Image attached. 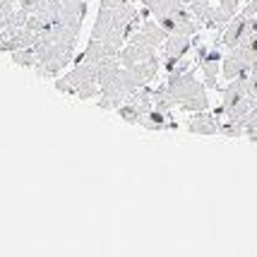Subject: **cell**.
<instances>
[{
  "label": "cell",
  "mask_w": 257,
  "mask_h": 257,
  "mask_svg": "<svg viewBox=\"0 0 257 257\" xmlns=\"http://www.w3.org/2000/svg\"><path fill=\"white\" fill-rule=\"evenodd\" d=\"M77 44L72 41H36L34 53H36V75L39 77H56L63 67L70 65V60L75 56Z\"/></svg>",
  "instance_id": "6da1fadb"
},
{
  "label": "cell",
  "mask_w": 257,
  "mask_h": 257,
  "mask_svg": "<svg viewBox=\"0 0 257 257\" xmlns=\"http://www.w3.org/2000/svg\"><path fill=\"white\" fill-rule=\"evenodd\" d=\"M140 87H142V82L135 77L133 70L123 67V70H120V72H118L108 84H103V87H101L99 106L103 108V111H113V108H118L123 101H127V96H130L135 89H140Z\"/></svg>",
  "instance_id": "7a4b0ae2"
},
{
  "label": "cell",
  "mask_w": 257,
  "mask_h": 257,
  "mask_svg": "<svg viewBox=\"0 0 257 257\" xmlns=\"http://www.w3.org/2000/svg\"><path fill=\"white\" fill-rule=\"evenodd\" d=\"M168 91H171V96L176 101V106H180L183 101L192 99V96H197L204 91V84L197 82L195 77V67H190L188 72H183V75H173V77H168L166 82Z\"/></svg>",
  "instance_id": "3957f363"
},
{
  "label": "cell",
  "mask_w": 257,
  "mask_h": 257,
  "mask_svg": "<svg viewBox=\"0 0 257 257\" xmlns=\"http://www.w3.org/2000/svg\"><path fill=\"white\" fill-rule=\"evenodd\" d=\"M87 79H96V63L82 60V63H75V67L67 72L65 77L56 79V89L60 94H75V89Z\"/></svg>",
  "instance_id": "277c9868"
},
{
  "label": "cell",
  "mask_w": 257,
  "mask_h": 257,
  "mask_svg": "<svg viewBox=\"0 0 257 257\" xmlns=\"http://www.w3.org/2000/svg\"><path fill=\"white\" fill-rule=\"evenodd\" d=\"M39 39V34L27 29V27H8L0 32V51L3 53H12L17 48H32Z\"/></svg>",
  "instance_id": "5b68a950"
},
{
  "label": "cell",
  "mask_w": 257,
  "mask_h": 257,
  "mask_svg": "<svg viewBox=\"0 0 257 257\" xmlns=\"http://www.w3.org/2000/svg\"><path fill=\"white\" fill-rule=\"evenodd\" d=\"M245 94H250V82H247V75L231 79V84L221 89L224 101H221V106H216V108H214V115H216V118H219V115H226V113L231 111V108H233L235 103L243 99Z\"/></svg>",
  "instance_id": "8992f818"
},
{
  "label": "cell",
  "mask_w": 257,
  "mask_h": 257,
  "mask_svg": "<svg viewBox=\"0 0 257 257\" xmlns=\"http://www.w3.org/2000/svg\"><path fill=\"white\" fill-rule=\"evenodd\" d=\"M168 34L161 29V24L157 22V20H149V17H145V22H142V27L137 29V32L127 39V41H133V44H145V46H154V48H161V44L166 41Z\"/></svg>",
  "instance_id": "52a82bcc"
},
{
  "label": "cell",
  "mask_w": 257,
  "mask_h": 257,
  "mask_svg": "<svg viewBox=\"0 0 257 257\" xmlns=\"http://www.w3.org/2000/svg\"><path fill=\"white\" fill-rule=\"evenodd\" d=\"M60 22L67 24L70 29L79 32L82 29V20L87 15V0H60Z\"/></svg>",
  "instance_id": "ba28073f"
},
{
  "label": "cell",
  "mask_w": 257,
  "mask_h": 257,
  "mask_svg": "<svg viewBox=\"0 0 257 257\" xmlns=\"http://www.w3.org/2000/svg\"><path fill=\"white\" fill-rule=\"evenodd\" d=\"M221 51H219V46H214L209 48V53L204 56V60L200 63L202 67V75H204V87H209V89H219V65H221Z\"/></svg>",
  "instance_id": "9c48e42d"
},
{
  "label": "cell",
  "mask_w": 257,
  "mask_h": 257,
  "mask_svg": "<svg viewBox=\"0 0 257 257\" xmlns=\"http://www.w3.org/2000/svg\"><path fill=\"white\" fill-rule=\"evenodd\" d=\"M188 130L192 135H216L219 133V118L214 113H207V111H195L188 118Z\"/></svg>",
  "instance_id": "30bf717a"
},
{
  "label": "cell",
  "mask_w": 257,
  "mask_h": 257,
  "mask_svg": "<svg viewBox=\"0 0 257 257\" xmlns=\"http://www.w3.org/2000/svg\"><path fill=\"white\" fill-rule=\"evenodd\" d=\"M192 36H185V34H168L166 41L161 44V56L164 60L166 58H183L188 56V51L192 48Z\"/></svg>",
  "instance_id": "8fae6325"
},
{
  "label": "cell",
  "mask_w": 257,
  "mask_h": 257,
  "mask_svg": "<svg viewBox=\"0 0 257 257\" xmlns=\"http://www.w3.org/2000/svg\"><path fill=\"white\" fill-rule=\"evenodd\" d=\"M157 56V48L154 46H145V44H133V41H127V46L120 48V63L123 67H133L135 63H140V60H147V58Z\"/></svg>",
  "instance_id": "7c38bea8"
},
{
  "label": "cell",
  "mask_w": 257,
  "mask_h": 257,
  "mask_svg": "<svg viewBox=\"0 0 257 257\" xmlns=\"http://www.w3.org/2000/svg\"><path fill=\"white\" fill-rule=\"evenodd\" d=\"M140 125H142L145 130H176V127H178V123L173 120L171 111H157V108L142 113Z\"/></svg>",
  "instance_id": "4fadbf2b"
},
{
  "label": "cell",
  "mask_w": 257,
  "mask_h": 257,
  "mask_svg": "<svg viewBox=\"0 0 257 257\" xmlns=\"http://www.w3.org/2000/svg\"><path fill=\"white\" fill-rule=\"evenodd\" d=\"M113 34H120L115 29V20H113V8H99L96 15V22L91 27V36L89 39H106Z\"/></svg>",
  "instance_id": "5bb4252c"
},
{
  "label": "cell",
  "mask_w": 257,
  "mask_h": 257,
  "mask_svg": "<svg viewBox=\"0 0 257 257\" xmlns=\"http://www.w3.org/2000/svg\"><path fill=\"white\" fill-rule=\"evenodd\" d=\"M142 5L152 12L154 20H161V17H168V15H178V12L185 10L180 0H142Z\"/></svg>",
  "instance_id": "9a60e30c"
},
{
  "label": "cell",
  "mask_w": 257,
  "mask_h": 257,
  "mask_svg": "<svg viewBox=\"0 0 257 257\" xmlns=\"http://www.w3.org/2000/svg\"><path fill=\"white\" fill-rule=\"evenodd\" d=\"M159 67H161V58H159V53H157V56L147 58V60H140V63H135V65L127 67V70H133L135 77L140 79L142 84H149L152 79L157 77Z\"/></svg>",
  "instance_id": "2e32d148"
},
{
  "label": "cell",
  "mask_w": 257,
  "mask_h": 257,
  "mask_svg": "<svg viewBox=\"0 0 257 257\" xmlns=\"http://www.w3.org/2000/svg\"><path fill=\"white\" fill-rule=\"evenodd\" d=\"M197 20H200V24L204 27V29H224L226 22H228L231 17H228L219 5H209L204 12L197 15Z\"/></svg>",
  "instance_id": "e0dca14e"
},
{
  "label": "cell",
  "mask_w": 257,
  "mask_h": 257,
  "mask_svg": "<svg viewBox=\"0 0 257 257\" xmlns=\"http://www.w3.org/2000/svg\"><path fill=\"white\" fill-rule=\"evenodd\" d=\"M123 70V63H120V58H103V60H99L96 63V82H99V87H103V84H108L118 72Z\"/></svg>",
  "instance_id": "ac0fdd59"
},
{
  "label": "cell",
  "mask_w": 257,
  "mask_h": 257,
  "mask_svg": "<svg viewBox=\"0 0 257 257\" xmlns=\"http://www.w3.org/2000/svg\"><path fill=\"white\" fill-rule=\"evenodd\" d=\"M164 67H166L168 77H173V75H183V72H188L192 67V60L188 56L183 58H166L164 60Z\"/></svg>",
  "instance_id": "d6986e66"
},
{
  "label": "cell",
  "mask_w": 257,
  "mask_h": 257,
  "mask_svg": "<svg viewBox=\"0 0 257 257\" xmlns=\"http://www.w3.org/2000/svg\"><path fill=\"white\" fill-rule=\"evenodd\" d=\"M173 106H176V101H173V96H171V91H168L166 84L154 89V108H157V111H171Z\"/></svg>",
  "instance_id": "ffe728a7"
},
{
  "label": "cell",
  "mask_w": 257,
  "mask_h": 257,
  "mask_svg": "<svg viewBox=\"0 0 257 257\" xmlns=\"http://www.w3.org/2000/svg\"><path fill=\"white\" fill-rule=\"evenodd\" d=\"M12 63L20 67H34L36 65V53H34V46L32 48H17L12 51Z\"/></svg>",
  "instance_id": "44dd1931"
},
{
  "label": "cell",
  "mask_w": 257,
  "mask_h": 257,
  "mask_svg": "<svg viewBox=\"0 0 257 257\" xmlns=\"http://www.w3.org/2000/svg\"><path fill=\"white\" fill-rule=\"evenodd\" d=\"M209 108V99H207V91H202V94H197V96H192V99L183 101L180 103V111H207Z\"/></svg>",
  "instance_id": "7402d4cb"
},
{
  "label": "cell",
  "mask_w": 257,
  "mask_h": 257,
  "mask_svg": "<svg viewBox=\"0 0 257 257\" xmlns=\"http://www.w3.org/2000/svg\"><path fill=\"white\" fill-rule=\"evenodd\" d=\"M75 94H77L82 101H89V99H96L101 94V87L96 79H87V82H82L77 89H75Z\"/></svg>",
  "instance_id": "603a6c76"
},
{
  "label": "cell",
  "mask_w": 257,
  "mask_h": 257,
  "mask_svg": "<svg viewBox=\"0 0 257 257\" xmlns=\"http://www.w3.org/2000/svg\"><path fill=\"white\" fill-rule=\"evenodd\" d=\"M216 135H224V137H243L245 130H243V125L235 123V120H226V123H219V133Z\"/></svg>",
  "instance_id": "cb8c5ba5"
},
{
  "label": "cell",
  "mask_w": 257,
  "mask_h": 257,
  "mask_svg": "<svg viewBox=\"0 0 257 257\" xmlns=\"http://www.w3.org/2000/svg\"><path fill=\"white\" fill-rule=\"evenodd\" d=\"M240 125H243L245 135H247V133H255V130H257V106H255V108H252L250 113H247L243 120H240Z\"/></svg>",
  "instance_id": "d4e9b609"
},
{
  "label": "cell",
  "mask_w": 257,
  "mask_h": 257,
  "mask_svg": "<svg viewBox=\"0 0 257 257\" xmlns=\"http://www.w3.org/2000/svg\"><path fill=\"white\" fill-rule=\"evenodd\" d=\"M214 3H216V0H192V3H190V8H188V10H190L192 15L197 17L200 12H204L207 8H209V5H214Z\"/></svg>",
  "instance_id": "484cf974"
},
{
  "label": "cell",
  "mask_w": 257,
  "mask_h": 257,
  "mask_svg": "<svg viewBox=\"0 0 257 257\" xmlns=\"http://www.w3.org/2000/svg\"><path fill=\"white\" fill-rule=\"evenodd\" d=\"M219 8H221L228 17H233V15H238V0H219Z\"/></svg>",
  "instance_id": "4316f807"
},
{
  "label": "cell",
  "mask_w": 257,
  "mask_h": 257,
  "mask_svg": "<svg viewBox=\"0 0 257 257\" xmlns=\"http://www.w3.org/2000/svg\"><path fill=\"white\" fill-rule=\"evenodd\" d=\"M17 5H20L22 10H27L29 15H32V12H36V8L41 5V0H17Z\"/></svg>",
  "instance_id": "83f0119b"
},
{
  "label": "cell",
  "mask_w": 257,
  "mask_h": 257,
  "mask_svg": "<svg viewBox=\"0 0 257 257\" xmlns=\"http://www.w3.org/2000/svg\"><path fill=\"white\" fill-rule=\"evenodd\" d=\"M127 0H101L99 8H118V5H125Z\"/></svg>",
  "instance_id": "f1b7e54d"
},
{
  "label": "cell",
  "mask_w": 257,
  "mask_h": 257,
  "mask_svg": "<svg viewBox=\"0 0 257 257\" xmlns=\"http://www.w3.org/2000/svg\"><path fill=\"white\" fill-rule=\"evenodd\" d=\"M180 3H183V5H185V0H180Z\"/></svg>",
  "instance_id": "f546056e"
}]
</instances>
